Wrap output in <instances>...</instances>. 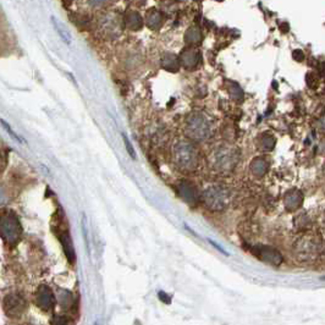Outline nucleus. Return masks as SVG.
<instances>
[{"label": "nucleus", "instance_id": "23", "mask_svg": "<svg viewBox=\"0 0 325 325\" xmlns=\"http://www.w3.org/2000/svg\"><path fill=\"white\" fill-rule=\"evenodd\" d=\"M294 56H295V59H297V60H299V61H302V60H303V58H304L303 53H302L301 50H296V51H295Z\"/></svg>", "mask_w": 325, "mask_h": 325}, {"label": "nucleus", "instance_id": "15", "mask_svg": "<svg viewBox=\"0 0 325 325\" xmlns=\"http://www.w3.org/2000/svg\"><path fill=\"white\" fill-rule=\"evenodd\" d=\"M259 147L262 148L264 152H270L275 148V145H276V140L273 135L270 133H262L259 136Z\"/></svg>", "mask_w": 325, "mask_h": 325}, {"label": "nucleus", "instance_id": "6", "mask_svg": "<svg viewBox=\"0 0 325 325\" xmlns=\"http://www.w3.org/2000/svg\"><path fill=\"white\" fill-rule=\"evenodd\" d=\"M178 195L180 197L185 200L188 204H195L198 202V198H200V193H198L197 188L195 185H192L191 182L187 181H182V182L178 183Z\"/></svg>", "mask_w": 325, "mask_h": 325}, {"label": "nucleus", "instance_id": "19", "mask_svg": "<svg viewBox=\"0 0 325 325\" xmlns=\"http://www.w3.org/2000/svg\"><path fill=\"white\" fill-rule=\"evenodd\" d=\"M61 241H63L64 247H65L66 255H68L69 259L73 262V260H74V250H73V246H71V242H70V240H69L68 235L64 234L63 236H61Z\"/></svg>", "mask_w": 325, "mask_h": 325}, {"label": "nucleus", "instance_id": "10", "mask_svg": "<svg viewBox=\"0 0 325 325\" xmlns=\"http://www.w3.org/2000/svg\"><path fill=\"white\" fill-rule=\"evenodd\" d=\"M37 303L41 306L42 309H46V311H50L54 306V297L51 295L50 290L43 289L39 290L38 296H37Z\"/></svg>", "mask_w": 325, "mask_h": 325}, {"label": "nucleus", "instance_id": "18", "mask_svg": "<svg viewBox=\"0 0 325 325\" xmlns=\"http://www.w3.org/2000/svg\"><path fill=\"white\" fill-rule=\"evenodd\" d=\"M185 38L188 44H197L198 42L200 41V38H202V36H200V29L190 28L187 32H186Z\"/></svg>", "mask_w": 325, "mask_h": 325}, {"label": "nucleus", "instance_id": "14", "mask_svg": "<svg viewBox=\"0 0 325 325\" xmlns=\"http://www.w3.org/2000/svg\"><path fill=\"white\" fill-rule=\"evenodd\" d=\"M162 65L165 70L175 73L180 68V59L174 55V54H166L162 60Z\"/></svg>", "mask_w": 325, "mask_h": 325}, {"label": "nucleus", "instance_id": "20", "mask_svg": "<svg viewBox=\"0 0 325 325\" xmlns=\"http://www.w3.org/2000/svg\"><path fill=\"white\" fill-rule=\"evenodd\" d=\"M123 138H124V143H125V146H126V150H127V153L130 154V157L132 158V159H136V158H137V154H136L135 150H133V146L131 145L130 140H128L127 136H126L125 133H123Z\"/></svg>", "mask_w": 325, "mask_h": 325}, {"label": "nucleus", "instance_id": "2", "mask_svg": "<svg viewBox=\"0 0 325 325\" xmlns=\"http://www.w3.org/2000/svg\"><path fill=\"white\" fill-rule=\"evenodd\" d=\"M186 133L193 141L203 142L210 136V126L203 114L195 113L190 115L186 124Z\"/></svg>", "mask_w": 325, "mask_h": 325}, {"label": "nucleus", "instance_id": "7", "mask_svg": "<svg viewBox=\"0 0 325 325\" xmlns=\"http://www.w3.org/2000/svg\"><path fill=\"white\" fill-rule=\"evenodd\" d=\"M303 203V193L297 188H292V190L287 191L284 196V204L289 212L299 209Z\"/></svg>", "mask_w": 325, "mask_h": 325}, {"label": "nucleus", "instance_id": "11", "mask_svg": "<svg viewBox=\"0 0 325 325\" xmlns=\"http://www.w3.org/2000/svg\"><path fill=\"white\" fill-rule=\"evenodd\" d=\"M250 170L255 177H263L268 171V163L264 158L257 157L250 164Z\"/></svg>", "mask_w": 325, "mask_h": 325}, {"label": "nucleus", "instance_id": "12", "mask_svg": "<svg viewBox=\"0 0 325 325\" xmlns=\"http://www.w3.org/2000/svg\"><path fill=\"white\" fill-rule=\"evenodd\" d=\"M124 22H125V26L127 27L128 29H131V31H138L143 25L142 17L136 11H128L127 14L125 15Z\"/></svg>", "mask_w": 325, "mask_h": 325}, {"label": "nucleus", "instance_id": "3", "mask_svg": "<svg viewBox=\"0 0 325 325\" xmlns=\"http://www.w3.org/2000/svg\"><path fill=\"white\" fill-rule=\"evenodd\" d=\"M203 200L205 205L212 210H223L227 205L229 200V193L225 188L212 186L203 192Z\"/></svg>", "mask_w": 325, "mask_h": 325}, {"label": "nucleus", "instance_id": "17", "mask_svg": "<svg viewBox=\"0 0 325 325\" xmlns=\"http://www.w3.org/2000/svg\"><path fill=\"white\" fill-rule=\"evenodd\" d=\"M227 89H229V94L232 99H235V100H242L244 99V91L240 88L237 83L230 81L227 83Z\"/></svg>", "mask_w": 325, "mask_h": 325}, {"label": "nucleus", "instance_id": "4", "mask_svg": "<svg viewBox=\"0 0 325 325\" xmlns=\"http://www.w3.org/2000/svg\"><path fill=\"white\" fill-rule=\"evenodd\" d=\"M250 252H252L258 259L263 260V262L268 263V264L280 265L282 263V260H284V258L280 254L279 250H276L273 247H269V246H253V247L250 248Z\"/></svg>", "mask_w": 325, "mask_h": 325}, {"label": "nucleus", "instance_id": "13", "mask_svg": "<svg viewBox=\"0 0 325 325\" xmlns=\"http://www.w3.org/2000/svg\"><path fill=\"white\" fill-rule=\"evenodd\" d=\"M146 24L150 28L152 29H158L163 24V17L162 14H160L158 10H152L147 14V17H146Z\"/></svg>", "mask_w": 325, "mask_h": 325}, {"label": "nucleus", "instance_id": "8", "mask_svg": "<svg viewBox=\"0 0 325 325\" xmlns=\"http://www.w3.org/2000/svg\"><path fill=\"white\" fill-rule=\"evenodd\" d=\"M19 229V224L14 219H11V218H2L1 223H0V234L4 236V239L9 240V241L17 240Z\"/></svg>", "mask_w": 325, "mask_h": 325}, {"label": "nucleus", "instance_id": "22", "mask_svg": "<svg viewBox=\"0 0 325 325\" xmlns=\"http://www.w3.org/2000/svg\"><path fill=\"white\" fill-rule=\"evenodd\" d=\"M106 0H88L89 4L92 5V6H100V5H103L104 2H105Z\"/></svg>", "mask_w": 325, "mask_h": 325}, {"label": "nucleus", "instance_id": "24", "mask_svg": "<svg viewBox=\"0 0 325 325\" xmlns=\"http://www.w3.org/2000/svg\"><path fill=\"white\" fill-rule=\"evenodd\" d=\"M322 280H325V276H324V277H322Z\"/></svg>", "mask_w": 325, "mask_h": 325}, {"label": "nucleus", "instance_id": "9", "mask_svg": "<svg viewBox=\"0 0 325 325\" xmlns=\"http://www.w3.org/2000/svg\"><path fill=\"white\" fill-rule=\"evenodd\" d=\"M200 59V51L195 50V49H186L180 55V63L185 69H193L198 65Z\"/></svg>", "mask_w": 325, "mask_h": 325}, {"label": "nucleus", "instance_id": "5", "mask_svg": "<svg viewBox=\"0 0 325 325\" xmlns=\"http://www.w3.org/2000/svg\"><path fill=\"white\" fill-rule=\"evenodd\" d=\"M213 162L217 169L222 170H229L237 162V155L235 150H230L227 147H220L214 152Z\"/></svg>", "mask_w": 325, "mask_h": 325}, {"label": "nucleus", "instance_id": "1", "mask_svg": "<svg viewBox=\"0 0 325 325\" xmlns=\"http://www.w3.org/2000/svg\"><path fill=\"white\" fill-rule=\"evenodd\" d=\"M174 162L182 171H193L198 165V152L192 142L181 141L174 148Z\"/></svg>", "mask_w": 325, "mask_h": 325}, {"label": "nucleus", "instance_id": "21", "mask_svg": "<svg viewBox=\"0 0 325 325\" xmlns=\"http://www.w3.org/2000/svg\"><path fill=\"white\" fill-rule=\"evenodd\" d=\"M1 124H2V126H4V127H5V128H6V131H7V132H9V133H10V135H11V136H12V137H14V138H15V140H16V141H19V142H24V141H22V140H21V138H20V137H19V136H17V135H16V133H15V132H14V131H12V130H11V127H10V126H9V125H6V124H5V121H4V120H1Z\"/></svg>", "mask_w": 325, "mask_h": 325}, {"label": "nucleus", "instance_id": "16", "mask_svg": "<svg viewBox=\"0 0 325 325\" xmlns=\"http://www.w3.org/2000/svg\"><path fill=\"white\" fill-rule=\"evenodd\" d=\"M51 24H53L55 31L59 33V36L61 37V39H63L65 43L70 44L71 43V34H70V32L65 28V26H64L61 22H59L55 17H51Z\"/></svg>", "mask_w": 325, "mask_h": 325}]
</instances>
